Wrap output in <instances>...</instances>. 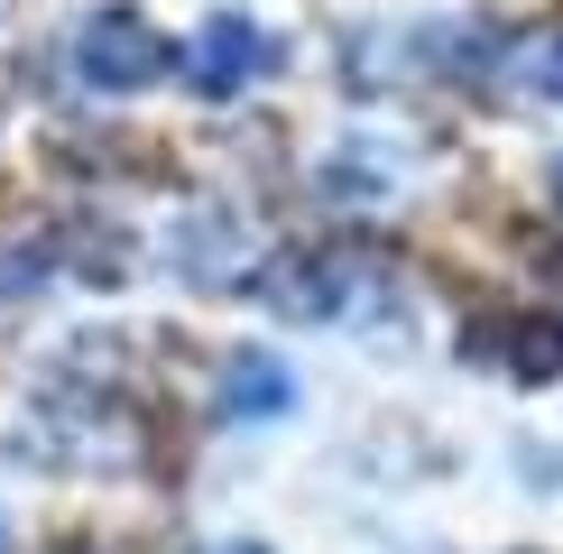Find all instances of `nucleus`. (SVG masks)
<instances>
[{"label": "nucleus", "instance_id": "f257e3e1", "mask_svg": "<svg viewBox=\"0 0 563 554\" xmlns=\"http://www.w3.org/2000/svg\"><path fill=\"white\" fill-rule=\"evenodd\" d=\"M75 65H84V84H102V92H139V84L167 75L176 56H167V37H157L139 10H102V19L75 37Z\"/></svg>", "mask_w": 563, "mask_h": 554}, {"label": "nucleus", "instance_id": "f03ea898", "mask_svg": "<svg viewBox=\"0 0 563 554\" xmlns=\"http://www.w3.org/2000/svg\"><path fill=\"white\" fill-rule=\"evenodd\" d=\"M260 65H268V37L250 29V19H213L203 46H195V84H203V92H241Z\"/></svg>", "mask_w": 563, "mask_h": 554}, {"label": "nucleus", "instance_id": "7ed1b4c3", "mask_svg": "<svg viewBox=\"0 0 563 554\" xmlns=\"http://www.w3.org/2000/svg\"><path fill=\"white\" fill-rule=\"evenodd\" d=\"M527 92H545V102H563V29H545V37H527L518 46V65H508Z\"/></svg>", "mask_w": 563, "mask_h": 554}, {"label": "nucleus", "instance_id": "20e7f679", "mask_svg": "<svg viewBox=\"0 0 563 554\" xmlns=\"http://www.w3.org/2000/svg\"><path fill=\"white\" fill-rule=\"evenodd\" d=\"M277 398H287V369H277V361H241V407H231V416H268Z\"/></svg>", "mask_w": 563, "mask_h": 554}, {"label": "nucleus", "instance_id": "39448f33", "mask_svg": "<svg viewBox=\"0 0 563 554\" xmlns=\"http://www.w3.org/2000/svg\"><path fill=\"white\" fill-rule=\"evenodd\" d=\"M222 554H260V545H222Z\"/></svg>", "mask_w": 563, "mask_h": 554}, {"label": "nucleus", "instance_id": "423d86ee", "mask_svg": "<svg viewBox=\"0 0 563 554\" xmlns=\"http://www.w3.org/2000/svg\"><path fill=\"white\" fill-rule=\"evenodd\" d=\"M0 545H10V527H0Z\"/></svg>", "mask_w": 563, "mask_h": 554}, {"label": "nucleus", "instance_id": "0eeeda50", "mask_svg": "<svg viewBox=\"0 0 563 554\" xmlns=\"http://www.w3.org/2000/svg\"><path fill=\"white\" fill-rule=\"evenodd\" d=\"M554 176H563V167H554Z\"/></svg>", "mask_w": 563, "mask_h": 554}]
</instances>
